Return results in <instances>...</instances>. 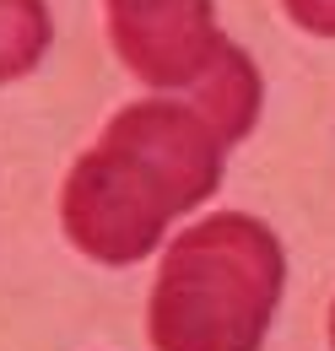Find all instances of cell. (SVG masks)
<instances>
[{
  "mask_svg": "<svg viewBox=\"0 0 335 351\" xmlns=\"http://www.w3.org/2000/svg\"><path fill=\"white\" fill-rule=\"evenodd\" d=\"M227 146L222 125L189 92L130 103L60 189L65 238L97 265L146 260L173 217L216 195Z\"/></svg>",
  "mask_w": 335,
  "mask_h": 351,
  "instance_id": "6da1fadb",
  "label": "cell"
},
{
  "mask_svg": "<svg viewBox=\"0 0 335 351\" xmlns=\"http://www.w3.org/2000/svg\"><path fill=\"white\" fill-rule=\"evenodd\" d=\"M287 287L281 238L259 217L222 211L163 254L146 335L157 351H259Z\"/></svg>",
  "mask_w": 335,
  "mask_h": 351,
  "instance_id": "7a4b0ae2",
  "label": "cell"
},
{
  "mask_svg": "<svg viewBox=\"0 0 335 351\" xmlns=\"http://www.w3.org/2000/svg\"><path fill=\"white\" fill-rule=\"evenodd\" d=\"M108 38L157 92H195L233 54L211 22V0H103Z\"/></svg>",
  "mask_w": 335,
  "mask_h": 351,
  "instance_id": "3957f363",
  "label": "cell"
},
{
  "mask_svg": "<svg viewBox=\"0 0 335 351\" xmlns=\"http://www.w3.org/2000/svg\"><path fill=\"white\" fill-rule=\"evenodd\" d=\"M49 49V11L43 0H0V87L27 76Z\"/></svg>",
  "mask_w": 335,
  "mask_h": 351,
  "instance_id": "277c9868",
  "label": "cell"
},
{
  "mask_svg": "<svg viewBox=\"0 0 335 351\" xmlns=\"http://www.w3.org/2000/svg\"><path fill=\"white\" fill-rule=\"evenodd\" d=\"M287 16H292L303 33H319V38H335V0H281Z\"/></svg>",
  "mask_w": 335,
  "mask_h": 351,
  "instance_id": "5b68a950",
  "label": "cell"
},
{
  "mask_svg": "<svg viewBox=\"0 0 335 351\" xmlns=\"http://www.w3.org/2000/svg\"><path fill=\"white\" fill-rule=\"evenodd\" d=\"M330 346H335V308H330Z\"/></svg>",
  "mask_w": 335,
  "mask_h": 351,
  "instance_id": "8992f818",
  "label": "cell"
}]
</instances>
